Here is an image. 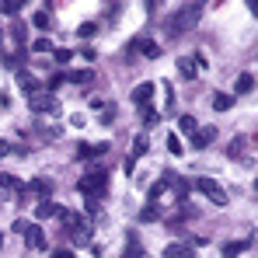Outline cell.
<instances>
[{
	"mask_svg": "<svg viewBox=\"0 0 258 258\" xmlns=\"http://www.w3.org/2000/svg\"><path fill=\"white\" fill-rule=\"evenodd\" d=\"M52 258H77V255H74V251H56Z\"/></svg>",
	"mask_w": 258,
	"mask_h": 258,
	"instance_id": "obj_38",
	"label": "cell"
},
{
	"mask_svg": "<svg viewBox=\"0 0 258 258\" xmlns=\"http://www.w3.org/2000/svg\"><path fill=\"white\" fill-rule=\"evenodd\" d=\"M171 181H174V174L168 171L164 178H161V181H154V185H150V192H147V199H150V206H157V199H161V196H164V192L171 188Z\"/></svg>",
	"mask_w": 258,
	"mask_h": 258,
	"instance_id": "obj_6",
	"label": "cell"
},
{
	"mask_svg": "<svg viewBox=\"0 0 258 258\" xmlns=\"http://www.w3.org/2000/svg\"><path fill=\"white\" fill-rule=\"evenodd\" d=\"M74 241H77V244H91V230H87V227L74 230Z\"/></svg>",
	"mask_w": 258,
	"mask_h": 258,
	"instance_id": "obj_34",
	"label": "cell"
},
{
	"mask_svg": "<svg viewBox=\"0 0 258 258\" xmlns=\"http://www.w3.org/2000/svg\"><path fill=\"white\" fill-rule=\"evenodd\" d=\"M154 91H157V84H154V81H143V84L133 87V101H136V105H150Z\"/></svg>",
	"mask_w": 258,
	"mask_h": 258,
	"instance_id": "obj_7",
	"label": "cell"
},
{
	"mask_svg": "<svg viewBox=\"0 0 258 258\" xmlns=\"http://www.w3.org/2000/svg\"><path fill=\"white\" fill-rule=\"evenodd\" d=\"M59 223H67V230H70V234H74V230H81V227H87L84 223V216L81 213H74V210H63V206H59Z\"/></svg>",
	"mask_w": 258,
	"mask_h": 258,
	"instance_id": "obj_8",
	"label": "cell"
},
{
	"mask_svg": "<svg viewBox=\"0 0 258 258\" xmlns=\"http://www.w3.org/2000/svg\"><path fill=\"white\" fill-rule=\"evenodd\" d=\"M32 52H52V42L49 39H35L32 42Z\"/></svg>",
	"mask_w": 258,
	"mask_h": 258,
	"instance_id": "obj_33",
	"label": "cell"
},
{
	"mask_svg": "<svg viewBox=\"0 0 258 258\" xmlns=\"http://www.w3.org/2000/svg\"><path fill=\"white\" fill-rule=\"evenodd\" d=\"M105 150H108V143H94V147H81V150H77V157H98V154H105Z\"/></svg>",
	"mask_w": 258,
	"mask_h": 258,
	"instance_id": "obj_23",
	"label": "cell"
},
{
	"mask_svg": "<svg viewBox=\"0 0 258 258\" xmlns=\"http://www.w3.org/2000/svg\"><path fill=\"white\" fill-rule=\"evenodd\" d=\"M244 147H248V140H244V136H237V140L227 147V154H230V157H241V154H244Z\"/></svg>",
	"mask_w": 258,
	"mask_h": 258,
	"instance_id": "obj_26",
	"label": "cell"
},
{
	"mask_svg": "<svg viewBox=\"0 0 258 258\" xmlns=\"http://www.w3.org/2000/svg\"><path fill=\"white\" fill-rule=\"evenodd\" d=\"M25 32H28V28H25L21 21H14V25H11V39H14L18 45H25Z\"/></svg>",
	"mask_w": 258,
	"mask_h": 258,
	"instance_id": "obj_27",
	"label": "cell"
},
{
	"mask_svg": "<svg viewBox=\"0 0 258 258\" xmlns=\"http://www.w3.org/2000/svg\"><path fill=\"white\" fill-rule=\"evenodd\" d=\"M196 188H199L213 206H227V192H223V185H220L216 178H196Z\"/></svg>",
	"mask_w": 258,
	"mask_h": 258,
	"instance_id": "obj_4",
	"label": "cell"
},
{
	"mask_svg": "<svg viewBox=\"0 0 258 258\" xmlns=\"http://www.w3.org/2000/svg\"><path fill=\"white\" fill-rule=\"evenodd\" d=\"M59 213V206L52 203V199H42L39 206H35V220H49V216H56Z\"/></svg>",
	"mask_w": 258,
	"mask_h": 258,
	"instance_id": "obj_15",
	"label": "cell"
},
{
	"mask_svg": "<svg viewBox=\"0 0 258 258\" xmlns=\"http://www.w3.org/2000/svg\"><path fill=\"white\" fill-rule=\"evenodd\" d=\"M126 258H147V251L140 248V237L136 234H129V241H126Z\"/></svg>",
	"mask_w": 258,
	"mask_h": 258,
	"instance_id": "obj_18",
	"label": "cell"
},
{
	"mask_svg": "<svg viewBox=\"0 0 258 258\" xmlns=\"http://www.w3.org/2000/svg\"><path fill=\"white\" fill-rule=\"evenodd\" d=\"M21 188H25V185H21L14 174H0V196H4V192H21Z\"/></svg>",
	"mask_w": 258,
	"mask_h": 258,
	"instance_id": "obj_17",
	"label": "cell"
},
{
	"mask_svg": "<svg viewBox=\"0 0 258 258\" xmlns=\"http://www.w3.org/2000/svg\"><path fill=\"white\" fill-rule=\"evenodd\" d=\"M251 248V241H227L223 244V255L230 258V255H241V251H248Z\"/></svg>",
	"mask_w": 258,
	"mask_h": 258,
	"instance_id": "obj_20",
	"label": "cell"
},
{
	"mask_svg": "<svg viewBox=\"0 0 258 258\" xmlns=\"http://www.w3.org/2000/svg\"><path fill=\"white\" fill-rule=\"evenodd\" d=\"M140 119H143V126L150 129V126H157V122H161V112H157L154 105H140Z\"/></svg>",
	"mask_w": 258,
	"mask_h": 258,
	"instance_id": "obj_14",
	"label": "cell"
},
{
	"mask_svg": "<svg viewBox=\"0 0 258 258\" xmlns=\"http://www.w3.org/2000/svg\"><path fill=\"white\" fill-rule=\"evenodd\" d=\"M18 87H21V91H28V94H35V91H39V81L32 77V70H25V67L18 70Z\"/></svg>",
	"mask_w": 258,
	"mask_h": 258,
	"instance_id": "obj_12",
	"label": "cell"
},
{
	"mask_svg": "<svg viewBox=\"0 0 258 258\" xmlns=\"http://www.w3.org/2000/svg\"><path fill=\"white\" fill-rule=\"evenodd\" d=\"M234 91H237V94H251V91H255V77H251V74H241L237 84H234Z\"/></svg>",
	"mask_w": 258,
	"mask_h": 258,
	"instance_id": "obj_19",
	"label": "cell"
},
{
	"mask_svg": "<svg viewBox=\"0 0 258 258\" xmlns=\"http://www.w3.org/2000/svg\"><path fill=\"white\" fill-rule=\"evenodd\" d=\"M84 210L87 213H98V199H84Z\"/></svg>",
	"mask_w": 258,
	"mask_h": 258,
	"instance_id": "obj_36",
	"label": "cell"
},
{
	"mask_svg": "<svg viewBox=\"0 0 258 258\" xmlns=\"http://www.w3.org/2000/svg\"><path fill=\"white\" fill-rule=\"evenodd\" d=\"M199 18H203V4H185L171 21H168V32H171V35H185Z\"/></svg>",
	"mask_w": 258,
	"mask_h": 258,
	"instance_id": "obj_2",
	"label": "cell"
},
{
	"mask_svg": "<svg viewBox=\"0 0 258 258\" xmlns=\"http://www.w3.org/2000/svg\"><path fill=\"white\" fill-rule=\"evenodd\" d=\"M28 108H32L35 115H52V112H59V98H56L52 91L39 87L35 94H28Z\"/></svg>",
	"mask_w": 258,
	"mask_h": 258,
	"instance_id": "obj_3",
	"label": "cell"
},
{
	"mask_svg": "<svg viewBox=\"0 0 258 258\" xmlns=\"http://www.w3.org/2000/svg\"><path fill=\"white\" fill-rule=\"evenodd\" d=\"M216 136V126H206V129H196V136H192V147L196 150H203V147H210V140Z\"/></svg>",
	"mask_w": 258,
	"mask_h": 258,
	"instance_id": "obj_11",
	"label": "cell"
},
{
	"mask_svg": "<svg viewBox=\"0 0 258 258\" xmlns=\"http://www.w3.org/2000/svg\"><path fill=\"white\" fill-rule=\"evenodd\" d=\"M147 147H150V143H147V136L140 133V136L133 140V150H129V161H126V168H129V171H133V164H136V161H140V157L147 154Z\"/></svg>",
	"mask_w": 258,
	"mask_h": 258,
	"instance_id": "obj_9",
	"label": "cell"
},
{
	"mask_svg": "<svg viewBox=\"0 0 258 258\" xmlns=\"http://www.w3.org/2000/svg\"><path fill=\"white\" fill-rule=\"evenodd\" d=\"M94 32H98V21H84V25L77 28V35H81V39H91Z\"/></svg>",
	"mask_w": 258,
	"mask_h": 258,
	"instance_id": "obj_30",
	"label": "cell"
},
{
	"mask_svg": "<svg viewBox=\"0 0 258 258\" xmlns=\"http://www.w3.org/2000/svg\"><path fill=\"white\" fill-rule=\"evenodd\" d=\"M0 244H4V234H0Z\"/></svg>",
	"mask_w": 258,
	"mask_h": 258,
	"instance_id": "obj_39",
	"label": "cell"
},
{
	"mask_svg": "<svg viewBox=\"0 0 258 258\" xmlns=\"http://www.w3.org/2000/svg\"><path fill=\"white\" fill-rule=\"evenodd\" d=\"M32 25H35V28H49V7H45V11H35V14H32Z\"/></svg>",
	"mask_w": 258,
	"mask_h": 258,
	"instance_id": "obj_28",
	"label": "cell"
},
{
	"mask_svg": "<svg viewBox=\"0 0 258 258\" xmlns=\"http://www.w3.org/2000/svg\"><path fill=\"white\" fill-rule=\"evenodd\" d=\"M52 59H56L59 67H67V63L74 59V52H70V49H52Z\"/></svg>",
	"mask_w": 258,
	"mask_h": 258,
	"instance_id": "obj_29",
	"label": "cell"
},
{
	"mask_svg": "<svg viewBox=\"0 0 258 258\" xmlns=\"http://www.w3.org/2000/svg\"><path fill=\"white\" fill-rule=\"evenodd\" d=\"M70 126H77V129H84V126H87V119H84V115H74V119H70Z\"/></svg>",
	"mask_w": 258,
	"mask_h": 258,
	"instance_id": "obj_37",
	"label": "cell"
},
{
	"mask_svg": "<svg viewBox=\"0 0 258 258\" xmlns=\"http://www.w3.org/2000/svg\"><path fill=\"white\" fill-rule=\"evenodd\" d=\"M168 150H171L174 157H181V150H185V147H181V140H178L174 133H171V136H168Z\"/></svg>",
	"mask_w": 258,
	"mask_h": 258,
	"instance_id": "obj_31",
	"label": "cell"
},
{
	"mask_svg": "<svg viewBox=\"0 0 258 258\" xmlns=\"http://www.w3.org/2000/svg\"><path fill=\"white\" fill-rule=\"evenodd\" d=\"M91 70H74V74H63V81H70V84H91Z\"/></svg>",
	"mask_w": 258,
	"mask_h": 258,
	"instance_id": "obj_21",
	"label": "cell"
},
{
	"mask_svg": "<svg viewBox=\"0 0 258 258\" xmlns=\"http://www.w3.org/2000/svg\"><path fill=\"white\" fill-rule=\"evenodd\" d=\"M25 241H28V248H32V251H45V234H42V227H28V230H25Z\"/></svg>",
	"mask_w": 258,
	"mask_h": 258,
	"instance_id": "obj_10",
	"label": "cell"
},
{
	"mask_svg": "<svg viewBox=\"0 0 258 258\" xmlns=\"http://www.w3.org/2000/svg\"><path fill=\"white\" fill-rule=\"evenodd\" d=\"M157 206H143V210H140V220H143V223H150V220H157Z\"/></svg>",
	"mask_w": 258,
	"mask_h": 258,
	"instance_id": "obj_32",
	"label": "cell"
},
{
	"mask_svg": "<svg viewBox=\"0 0 258 258\" xmlns=\"http://www.w3.org/2000/svg\"><path fill=\"white\" fill-rule=\"evenodd\" d=\"M28 227H32V223H28V220H14V227H11V230H14V234H25V230H28Z\"/></svg>",
	"mask_w": 258,
	"mask_h": 258,
	"instance_id": "obj_35",
	"label": "cell"
},
{
	"mask_svg": "<svg viewBox=\"0 0 258 258\" xmlns=\"http://www.w3.org/2000/svg\"><path fill=\"white\" fill-rule=\"evenodd\" d=\"M164 255H168V258H196V251H192L188 244H168Z\"/></svg>",
	"mask_w": 258,
	"mask_h": 258,
	"instance_id": "obj_16",
	"label": "cell"
},
{
	"mask_svg": "<svg viewBox=\"0 0 258 258\" xmlns=\"http://www.w3.org/2000/svg\"><path fill=\"white\" fill-rule=\"evenodd\" d=\"M126 52H129V56H136V52H140V56H150V59H154V56H161V45L150 42V39H136V42H129Z\"/></svg>",
	"mask_w": 258,
	"mask_h": 258,
	"instance_id": "obj_5",
	"label": "cell"
},
{
	"mask_svg": "<svg viewBox=\"0 0 258 258\" xmlns=\"http://www.w3.org/2000/svg\"><path fill=\"white\" fill-rule=\"evenodd\" d=\"M230 105H234V98H230V94H223V91L213 94V108H216V112H227Z\"/></svg>",
	"mask_w": 258,
	"mask_h": 258,
	"instance_id": "obj_24",
	"label": "cell"
},
{
	"mask_svg": "<svg viewBox=\"0 0 258 258\" xmlns=\"http://www.w3.org/2000/svg\"><path fill=\"white\" fill-rule=\"evenodd\" d=\"M21 4H25V0H0V14H4V18H14V14L21 11Z\"/></svg>",
	"mask_w": 258,
	"mask_h": 258,
	"instance_id": "obj_22",
	"label": "cell"
},
{
	"mask_svg": "<svg viewBox=\"0 0 258 258\" xmlns=\"http://www.w3.org/2000/svg\"><path fill=\"white\" fill-rule=\"evenodd\" d=\"M178 74H181L185 81H192V77L199 74V67H196V59H192V56H181V59H178Z\"/></svg>",
	"mask_w": 258,
	"mask_h": 258,
	"instance_id": "obj_13",
	"label": "cell"
},
{
	"mask_svg": "<svg viewBox=\"0 0 258 258\" xmlns=\"http://www.w3.org/2000/svg\"><path fill=\"white\" fill-rule=\"evenodd\" d=\"M178 129H181V133H188V136H196V119H192V115H181V119H178Z\"/></svg>",
	"mask_w": 258,
	"mask_h": 258,
	"instance_id": "obj_25",
	"label": "cell"
},
{
	"mask_svg": "<svg viewBox=\"0 0 258 258\" xmlns=\"http://www.w3.org/2000/svg\"><path fill=\"white\" fill-rule=\"evenodd\" d=\"M77 188L84 192L87 199H101V196L108 192V171H105V168H91V171L77 181Z\"/></svg>",
	"mask_w": 258,
	"mask_h": 258,
	"instance_id": "obj_1",
	"label": "cell"
}]
</instances>
